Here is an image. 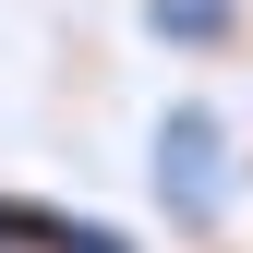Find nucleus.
Returning <instances> with one entry per match:
<instances>
[{
	"label": "nucleus",
	"instance_id": "f03ea898",
	"mask_svg": "<svg viewBox=\"0 0 253 253\" xmlns=\"http://www.w3.org/2000/svg\"><path fill=\"white\" fill-rule=\"evenodd\" d=\"M0 253H145L121 217H84L60 193H0Z\"/></svg>",
	"mask_w": 253,
	"mask_h": 253
},
{
	"label": "nucleus",
	"instance_id": "7ed1b4c3",
	"mask_svg": "<svg viewBox=\"0 0 253 253\" xmlns=\"http://www.w3.org/2000/svg\"><path fill=\"white\" fill-rule=\"evenodd\" d=\"M145 37L181 60H229V48H253V12L241 0H145Z\"/></svg>",
	"mask_w": 253,
	"mask_h": 253
},
{
	"label": "nucleus",
	"instance_id": "f257e3e1",
	"mask_svg": "<svg viewBox=\"0 0 253 253\" xmlns=\"http://www.w3.org/2000/svg\"><path fill=\"white\" fill-rule=\"evenodd\" d=\"M229 205H241V121L217 97H169L145 121V217L205 253L217 229H229Z\"/></svg>",
	"mask_w": 253,
	"mask_h": 253
},
{
	"label": "nucleus",
	"instance_id": "20e7f679",
	"mask_svg": "<svg viewBox=\"0 0 253 253\" xmlns=\"http://www.w3.org/2000/svg\"><path fill=\"white\" fill-rule=\"evenodd\" d=\"M205 253H229V241H205Z\"/></svg>",
	"mask_w": 253,
	"mask_h": 253
}]
</instances>
